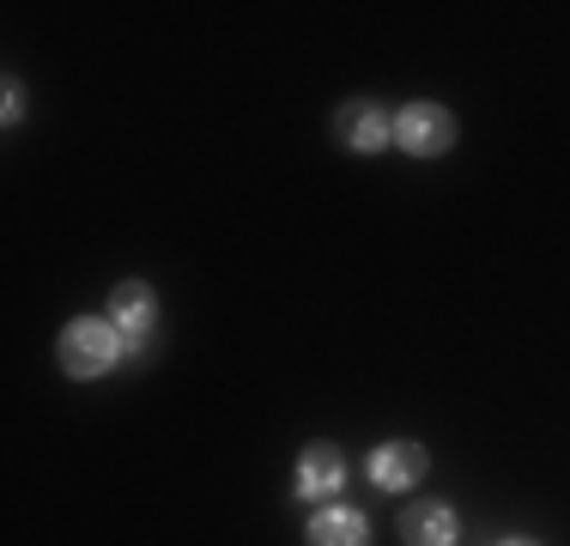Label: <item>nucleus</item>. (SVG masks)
<instances>
[{
    "instance_id": "10",
    "label": "nucleus",
    "mask_w": 570,
    "mask_h": 546,
    "mask_svg": "<svg viewBox=\"0 0 570 546\" xmlns=\"http://www.w3.org/2000/svg\"><path fill=\"white\" fill-rule=\"evenodd\" d=\"M504 546H540V540H504Z\"/></svg>"
},
{
    "instance_id": "6",
    "label": "nucleus",
    "mask_w": 570,
    "mask_h": 546,
    "mask_svg": "<svg viewBox=\"0 0 570 546\" xmlns=\"http://www.w3.org/2000/svg\"><path fill=\"white\" fill-rule=\"evenodd\" d=\"M425 461H431V456H425L419 443H383V449L371 456V480L383 486V491H406V486L425 480Z\"/></svg>"
},
{
    "instance_id": "3",
    "label": "nucleus",
    "mask_w": 570,
    "mask_h": 546,
    "mask_svg": "<svg viewBox=\"0 0 570 546\" xmlns=\"http://www.w3.org/2000/svg\"><path fill=\"white\" fill-rule=\"evenodd\" d=\"M334 140L346 146V153H383L389 140H395V128L383 121V109L371 98H352L334 109Z\"/></svg>"
},
{
    "instance_id": "1",
    "label": "nucleus",
    "mask_w": 570,
    "mask_h": 546,
    "mask_svg": "<svg viewBox=\"0 0 570 546\" xmlns=\"http://www.w3.org/2000/svg\"><path fill=\"white\" fill-rule=\"evenodd\" d=\"M61 371L67 377H104L110 364L121 359V334H116V322H98V316H79V322H67L61 328Z\"/></svg>"
},
{
    "instance_id": "2",
    "label": "nucleus",
    "mask_w": 570,
    "mask_h": 546,
    "mask_svg": "<svg viewBox=\"0 0 570 546\" xmlns=\"http://www.w3.org/2000/svg\"><path fill=\"white\" fill-rule=\"evenodd\" d=\"M395 140L413 158H443L455 146V116L443 104H406L395 116Z\"/></svg>"
},
{
    "instance_id": "4",
    "label": "nucleus",
    "mask_w": 570,
    "mask_h": 546,
    "mask_svg": "<svg viewBox=\"0 0 570 546\" xmlns=\"http://www.w3.org/2000/svg\"><path fill=\"white\" fill-rule=\"evenodd\" d=\"M346 486V461L334 443H309L297 461V498H334Z\"/></svg>"
},
{
    "instance_id": "7",
    "label": "nucleus",
    "mask_w": 570,
    "mask_h": 546,
    "mask_svg": "<svg viewBox=\"0 0 570 546\" xmlns=\"http://www.w3.org/2000/svg\"><path fill=\"white\" fill-rule=\"evenodd\" d=\"M309 546H371V523L346 504H328L309 516Z\"/></svg>"
},
{
    "instance_id": "9",
    "label": "nucleus",
    "mask_w": 570,
    "mask_h": 546,
    "mask_svg": "<svg viewBox=\"0 0 570 546\" xmlns=\"http://www.w3.org/2000/svg\"><path fill=\"white\" fill-rule=\"evenodd\" d=\"M24 116V91H19V79H7V121H19Z\"/></svg>"
},
{
    "instance_id": "5",
    "label": "nucleus",
    "mask_w": 570,
    "mask_h": 546,
    "mask_svg": "<svg viewBox=\"0 0 570 546\" xmlns=\"http://www.w3.org/2000/svg\"><path fill=\"white\" fill-rule=\"evenodd\" d=\"M110 316H116V334H121V347H140L146 340V328H153V285H140V280H121L116 285V298H110Z\"/></svg>"
},
{
    "instance_id": "8",
    "label": "nucleus",
    "mask_w": 570,
    "mask_h": 546,
    "mask_svg": "<svg viewBox=\"0 0 570 546\" xmlns=\"http://www.w3.org/2000/svg\"><path fill=\"white\" fill-rule=\"evenodd\" d=\"M401 540L406 546H455V510L450 504H413L401 516Z\"/></svg>"
}]
</instances>
